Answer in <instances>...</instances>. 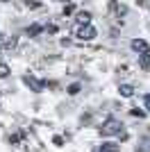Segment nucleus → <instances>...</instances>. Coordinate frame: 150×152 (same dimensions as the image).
<instances>
[{
    "instance_id": "1",
    "label": "nucleus",
    "mask_w": 150,
    "mask_h": 152,
    "mask_svg": "<svg viewBox=\"0 0 150 152\" xmlns=\"http://www.w3.org/2000/svg\"><path fill=\"white\" fill-rule=\"evenodd\" d=\"M77 37L84 39V41H91V39H96V27H91V25L80 27V30H77Z\"/></svg>"
},
{
    "instance_id": "2",
    "label": "nucleus",
    "mask_w": 150,
    "mask_h": 152,
    "mask_svg": "<svg viewBox=\"0 0 150 152\" xmlns=\"http://www.w3.org/2000/svg\"><path fill=\"white\" fill-rule=\"evenodd\" d=\"M132 48H134L137 52H143V55H150V45L146 43L143 39H134V41H132Z\"/></svg>"
},
{
    "instance_id": "3",
    "label": "nucleus",
    "mask_w": 150,
    "mask_h": 152,
    "mask_svg": "<svg viewBox=\"0 0 150 152\" xmlns=\"http://www.w3.org/2000/svg\"><path fill=\"white\" fill-rule=\"evenodd\" d=\"M118 127H121L118 123L114 121V118H109V121L102 125V129H100V132H102V134H116V132H118Z\"/></svg>"
},
{
    "instance_id": "4",
    "label": "nucleus",
    "mask_w": 150,
    "mask_h": 152,
    "mask_svg": "<svg viewBox=\"0 0 150 152\" xmlns=\"http://www.w3.org/2000/svg\"><path fill=\"white\" fill-rule=\"evenodd\" d=\"M77 20H80L82 25H89V23H91V14L89 12H80L77 14Z\"/></svg>"
},
{
    "instance_id": "5",
    "label": "nucleus",
    "mask_w": 150,
    "mask_h": 152,
    "mask_svg": "<svg viewBox=\"0 0 150 152\" xmlns=\"http://www.w3.org/2000/svg\"><path fill=\"white\" fill-rule=\"evenodd\" d=\"M116 150H118L116 143H102V145H100V152H116Z\"/></svg>"
},
{
    "instance_id": "6",
    "label": "nucleus",
    "mask_w": 150,
    "mask_h": 152,
    "mask_svg": "<svg viewBox=\"0 0 150 152\" xmlns=\"http://www.w3.org/2000/svg\"><path fill=\"white\" fill-rule=\"evenodd\" d=\"M132 93H134V91H132V86H130V84H123V86H121V95H125V98H130Z\"/></svg>"
},
{
    "instance_id": "7",
    "label": "nucleus",
    "mask_w": 150,
    "mask_h": 152,
    "mask_svg": "<svg viewBox=\"0 0 150 152\" xmlns=\"http://www.w3.org/2000/svg\"><path fill=\"white\" fill-rule=\"evenodd\" d=\"M9 75V66L7 64H0V77H7Z\"/></svg>"
},
{
    "instance_id": "8",
    "label": "nucleus",
    "mask_w": 150,
    "mask_h": 152,
    "mask_svg": "<svg viewBox=\"0 0 150 152\" xmlns=\"http://www.w3.org/2000/svg\"><path fill=\"white\" fill-rule=\"evenodd\" d=\"M68 93H71V95L80 93V84H71V86H68Z\"/></svg>"
},
{
    "instance_id": "9",
    "label": "nucleus",
    "mask_w": 150,
    "mask_h": 152,
    "mask_svg": "<svg viewBox=\"0 0 150 152\" xmlns=\"http://www.w3.org/2000/svg\"><path fill=\"white\" fill-rule=\"evenodd\" d=\"M39 32H41V27H39V25H32L30 30H27V34H39Z\"/></svg>"
},
{
    "instance_id": "10",
    "label": "nucleus",
    "mask_w": 150,
    "mask_h": 152,
    "mask_svg": "<svg viewBox=\"0 0 150 152\" xmlns=\"http://www.w3.org/2000/svg\"><path fill=\"white\" fill-rule=\"evenodd\" d=\"M27 5H32V7H39V2H37V0H27Z\"/></svg>"
},
{
    "instance_id": "11",
    "label": "nucleus",
    "mask_w": 150,
    "mask_h": 152,
    "mask_svg": "<svg viewBox=\"0 0 150 152\" xmlns=\"http://www.w3.org/2000/svg\"><path fill=\"white\" fill-rule=\"evenodd\" d=\"M146 107H148V109H150V93H148V95H146Z\"/></svg>"
}]
</instances>
